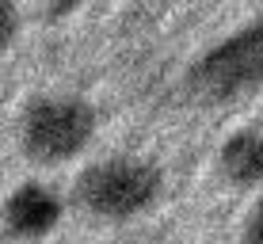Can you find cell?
<instances>
[{"mask_svg":"<svg viewBox=\"0 0 263 244\" xmlns=\"http://www.w3.org/2000/svg\"><path fill=\"white\" fill-rule=\"evenodd\" d=\"M42 4V12L46 15H53V20H61V15H69V12H77L84 0H39Z\"/></svg>","mask_w":263,"mask_h":244,"instance_id":"obj_8","label":"cell"},{"mask_svg":"<svg viewBox=\"0 0 263 244\" xmlns=\"http://www.w3.org/2000/svg\"><path fill=\"white\" fill-rule=\"evenodd\" d=\"M187 88L206 103H233L263 88V20L244 23L240 31L214 42L187 69Z\"/></svg>","mask_w":263,"mask_h":244,"instance_id":"obj_3","label":"cell"},{"mask_svg":"<svg viewBox=\"0 0 263 244\" xmlns=\"http://www.w3.org/2000/svg\"><path fill=\"white\" fill-rule=\"evenodd\" d=\"M61 214H65V202H61V195L50 183L23 179L4 198V237L20 240V244L42 240L61 225Z\"/></svg>","mask_w":263,"mask_h":244,"instance_id":"obj_4","label":"cell"},{"mask_svg":"<svg viewBox=\"0 0 263 244\" xmlns=\"http://www.w3.org/2000/svg\"><path fill=\"white\" fill-rule=\"evenodd\" d=\"M244 244H263V202L248 214V221H244Z\"/></svg>","mask_w":263,"mask_h":244,"instance_id":"obj_7","label":"cell"},{"mask_svg":"<svg viewBox=\"0 0 263 244\" xmlns=\"http://www.w3.org/2000/svg\"><path fill=\"white\" fill-rule=\"evenodd\" d=\"M217 168L237 187H263V130H237L221 141Z\"/></svg>","mask_w":263,"mask_h":244,"instance_id":"obj_5","label":"cell"},{"mask_svg":"<svg viewBox=\"0 0 263 244\" xmlns=\"http://www.w3.org/2000/svg\"><path fill=\"white\" fill-rule=\"evenodd\" d=\"M15 31H20V8H15V0H0V46H12Z\"/></svg>","mask_w":263,"mask_h":244,"instance_id":"obj_6","label":"cell"},{"mask_svg":"<svg viewBox=\"0 0 263 244\" xmlns=\"http://www.w3.org/2000/svg\"><path fill=\"white\" fill-rule=\"evenodd\" d=\"M72 191H77L80 210L99 221H134L160 202L164 172L145 157L115 153V157L88 164L77 176Z\"/></svg>","mask_w":263,"mask_h":244,"instance_id":"obj_1","label":"cell"},{"mask_svg":"<svg viewBox=\"0 0 263 244\" xmlns=\"http://www.w3.org/2000/svg\"><path fill=\"white\" fill-rule=\"evenodd\" d=\"M96 107L80 96H34L20 115V149L34 164L77 160L96 138Z\"/></svg>","mask_w":263,"mask_h":244,"instance_id":"obj_2","label":"cell"}]
</instances>
